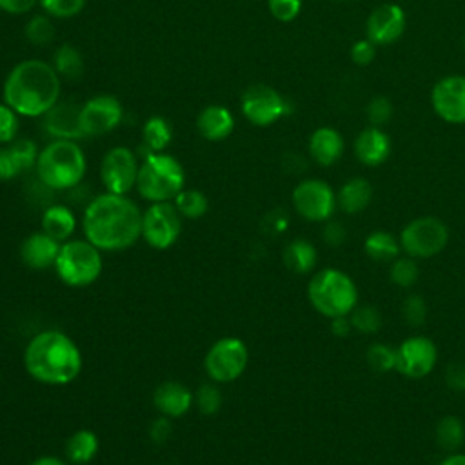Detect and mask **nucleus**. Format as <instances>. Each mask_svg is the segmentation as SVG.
<instances>
[{
  "label": "nucleus",
  "instance_id": "52",
  "mask_svg": "<svg viewBox=\"0 0 465 465\" xmlns=\"http://www.w3.org/2000/svg\"><path fill=\"white\" fill-rule=\"evenodd\" d=\"M441 465H465V452H450Z\"/></svg>",
  "mask_w": 465,
  "mask_h": 465
},
{
  "label": "nucleus",
  "instance_id": "30",
  "mask_svg": "<svg viewBox=\"0 0 465 465\" xmlns=\"http://www.w3.org/2000/svg\"><path fill=\"white\" fill-rule=\"evenodd\" d=\"M436 441L443 450L449 452H458L465 441V427L461 423L460 418L456 416H443L438 423H436V430H434Z\"/></svg>",
  "mask_w": 465,
  "mask_h": 465
},
{
  "label": "nucleus",
  "instance_id": "4",
  "mask_svg": "<svg viewBox=\"0 0 465 465\" xmlns=\"http://www.w3.org/2000/svg\"><path fill=\"white\" fill-rule=\"evenodd\" d=\"M38 180L56 191L76 187L85 174V154L74 140H53L36 158Z\"/></svg>",
  "mask_w": 465,
  "mask_h": 465
},
{
  "label": "nucleus",
  "instance_id": "48",
  "mask_svg": "<svg viewBox=\"0 0 465 465\" xmlns=\"http://www.w3.org/2000/svg\"><path fill=\"white\" fill-rule=\"evenodd\" d=\"M38 0H0V9L9 15L29 13Z\"/></svg>",
  "mask_w": 465,
  "mask_h": 465
},
{
  "label": "nucleus",
  "instance_id": "31",
  "mask_svg": "<svg viewBox=\"0 0 465 465\" xmlns=\"http://www.w3.org/2000/svg\"><path fill=\"white\" fill-rule=\"evenodd\" d=\"M53 67L58 73V76H64L67 80H76L84 73V58L74 45L62 44L54 51Z\"/></svg>",
  "mask_w": 465,
  "mask_h": 465
},
{
  "label": "nucleus",
  "instance_id": "6",
  "mask_svg": "<svg viewBox=\"0 0 465 465\" xmlns=\"http://www.w3.org/2000/svg\"><path fill=\"white\" fill-rule=\"evenodd\" d=\"M185 173L182 163L165 153H151L138 167L136 189L151 203L174 200L183 189Z\"/></svg>",
  "mask_w": 465,
  "mask_h": 465
},
{
  "label": "nucleus",
  "instance_id": "11",
  "mask_svg": "<svg viewBox=\"0 0 465 465\" xmlns=\"http://www.w3.org/2000/svg\"><path fill=\"white\" fill-rule=\"evenodd\" d=\"M289 111V102L269 85L256 84L247 87L242 94V113L254 125H271L283 118Z\"/></svg>",
  "mask_w": 465,
  "mask_h": 465
},
{
  "label": "nucleus",
  "instance_id": "5",
  "mask_svg": "<svg viewBox=\"0 0 465 465\" xmlns=\"http://www.w3.org/2000/svg\"><path fill=\"white\" fill-rule=\"evenodd\" d=\"M307 296L311 305L329 320L347 316L358 305L356 283L349 274L334 267L322 269L311 278Z\"/></svg>",
  "mask_w": 465,
  "mask_h": 465
},
{
  "label": "nucleus",
  "instance_id": "26",
  "mask_svg": "<svg viewBox=\"0 0 465 465\" xmlns=\"http://www.w3.org/2000/svg\"><path fill=\"white\" fill-rule=\"evenodd\" d=\"M316 260H318L316 247L303 238L292 240L283 251V263L287 265V269L298 274H305L312 271L316 265Z\"/></svg>",
  "mask_w": 465,
  "mask_h": 465
},
{
  "label": "nucleus",
  "instance_id": "36",
  "mask_svg": "<svg viewBox=\"0 0 465 465\" xmlns=\"http://www.w3.org/2000/svg\"><path fill=\"white\" fill-rule=\"evenodd\" d=\"M365 360L374 372H389L396 369V349L385 343H372L367 347Z\"/></svg>",
  "mask_w": 465,
  "mask_h": 465
},
{
  "label": "nucleus",
  "instance_id": "47",
  "mask_svg": "<svg viewBox=\"0 0 465 465\" xmlns=\"http://www.w3.org/2000/svg\"><path fill=\"white\" fill-rule=\"evenodd\" d=\"M322 236H323V242L331 247H338L345 242L347 238V229L340 223V222H327L323 231H322Z\"/></svg>",
  "mask_w": 465,
  "mask_h": 465
},
{
  "label": "nucleus",
  "instance_id": "42",
  "mask_svg": "<svg viewBox=\"0 0 465 465\" xmlns=\"http://www.w3.org/2000/svg\"><path fill=\"white\" fill-rule=\"evenodd\" d=\"M271 15L280 22L294 20L302 11V0H269Z\"/></svg>",
  "mask_w": 465,
  "mask_h": 465
},
{
  "label": "nucleus",
  "instance_id": "44",
  "mask_svg": "<svg viewBox=\"0 0 465 465\" xmlns=\"http://www.w3.org/2000/svg\"><path fill=\"white\" fill-rule=\"evenodd\" d=\"M376 44H372L369 38L356 40L351 47V58L358 65H369L376 56Z\"/></svg>",
  "mask_w": 465,
  "mask_h": 465
},
{
  "label": "nucleus",
  "instance_id": "7",
  "mask_svg": "<svg viewBox=\"0 0 465 465\" xmlns=\"http://www.w3.org/2000/svg\"><path fill=\"white\" fill-rule=\"evenodd\" d=\"M100 249L87 240H67L60 245L54 269L58 278L69 287H87L102 272Z\"/></svg>",
  "mask_w": 465,
  "mask_h": 465
},
{
  "label": "nucleus",
  "instance_id": "49",
  "mask_svg": "<svg viewBox=\"0 0 465 465\" xmlns=\"http://www.w3.org/2000/svg\"><path fill=\"white\" fill-rule=\"evenodd\" d=\"M351 331H352V325H351L349 314H347V316H338V318H332V320H331V332H332L334 336L345 338L347 334H351Z\"/></svg>",
  "mask_w": 465,
  "mask_h": 465
},
{
  "label": "nucleus",
  "instance_id": "46",
  "mask_svg": "<svg viewBox=\"0 0 465 465\" xmlns=\"http://www.w3.org/2000/svg\"><path fill=\"white\" fill-rule=\"evenodd\" d=\"M22 171L18 167V163L15 162L9 147H0V180H13L15 176H18Z\"/></svg>",
  "mask_w": 465,
  "mask_h": 465
},
{
  "label": "nucleus",
  "instance_id": "3",
  "mask_svg": "<svg viewBox=\"0 0 465 465\" xmlns=\"http://www.w3.org/2000/svg\"><path fill=\"white\" fill-rule=\"evenodd\" d=\"M24 365L29 376L40 383L67 385L82 371V352L65 332L42 331L29 340Z\"/></svg>",
  "mask_w": 465,
  "mask_h": 465
},
{
  "label": "nucleus",
  "instance_id": "21",
  "mask_svg": "<svg viewBox=\"0 0 465 465\" xmlns=\"http://www.w3.org/2000/svg\"><path fill=\"white\" fill-rule=\"evenodd\" d=\"M193 392L180 381H163L153 394L154 407L167 418L183 416L193 405Z\"/></svg>",
  "mask_w": 465,
  "mask_h": 465
},
{
  "label": "nucleus",
  "instance_id": "18",
  "mask_svg": "<svg viewBox=\"0 0 465 465\" xmlns=\"http://www.w3.org/2000/svg\"><path fill=\"white\" fill-rule=\"evenodd\" d=\"M42 127L54 140H78L84 138L80 122V105L73 102H56L44 116Z\"/></svg>",
  "mask_w": 465,
  "mask_h": 465
},
{
  "label": "nucleus",
  "instance_id": "20",
  "mask_svg": "<svg viewBox=\"0 0 465 465\" xmlns=\"http://www.w3.org/2000/svg\"><path fill=\"white\" fill-rule=\"evenodd\" d=\"M391 149L392 143L389 134L376 125L363 129L354 140V154L363 165L374 167L383 163L389 158Z\"/></svg>",
  "mask_w": 465,
  "mask_h": 465
},
{
  "label": "nucleus",
  "instance_id": "50",
  "mask_svg": "<svg viewBox=\"0 0 465 465\" xmlns=\"http://www.w3.org/2000/svg\"><path fill=\"white\" fill-rule=\"evenodd\" d=\"M169 429H171V425H169V421H167V416H165V418H160V420H156V421L151 425V438H153L154 441L162 443V441L169 436Z\"/></svg>",
  "mask_w": 465,
  "mask_h": 465
},
{
  "label": "nucleus",
  "instance_id": "12",
  "mask_svg": "<svg viewBox=\"0 0 465 465\" xmlns=\"http://www.w3.org/2000/svg\"><path fill=\"white\" fill-rule=\"evenodd\" d=\"M294 211L309 222H327L336 209V194L323 180H303L292 191Z\"/></svg>",
  "mask_w": 465,
  "mask_h": 465
},
{
  "label": "nucleus",
  "instance_id": "19",
  "mask_svg": "<svg viewBox=\"0 0 465 465\" xmlns=\"http://www.w3.org/2000/svg\"><path fill=\"white\" fill-rule=\"evenodd\" d=\"M60 242L49 236L47 232H31L20 245V256L22 262L36 271L49 269L54 265L58 251H60Z\"/></svg>",
  "mask_w": 465,
  "mask_h": 465
},
{
  "label": "nucleus",
  "instance_id": "41",
  "mask_svg": "<svg viewBox=\"0 0 465 465\" xmlns=\"http://www.w3.org/2000/svg\"><path fill=\"white\" fill-rule=\"evenodd\" d=\"M18 113L13 111L7 104H0V143H11L16 140L20 120Z\"/></svg>",
  "mask_w": 465,
  "mask_h": 465
},
{
  "label": "nucleus",
  "instance_id": "2",
  "mask_svg": "<svg viewBox=\"0 0 465 465\" xmlns=\"http://www.w3.org/2000/svg\"><path fill=\"white\" fill-rule=\"evenodd\" d=\"M2 98L20 116H44L60 98V76L44 60H22L9 71Z\"/></svg>",
  "mask_w": 465,
  "mask_h": 465
},
{
  "label": "nucleus",
  "instance_id": "35",
  "mask_svg": "<svg viewBox=\"0 0 465 465\" xmlns=\"http://www.w3.org/2000/svg\"><path fill=\"white\" fill-rule=\"evenodd\" d=\"M24 35L33 45H47L54 38V25L51 22V16L33 15L24 27Z\"/></svg>",
  "mask_w": 465,
  "mask_h": 465
},
{
  "label": "nucleus",
  "instance_id": "32",
  "mask_svg": "<svg viewBox=\"0 0 465 465\" xmlns=\"http://www.w3.org/2000/svg\"><path fill=\"white\" fill-rule=\"evenodd\" d=\"M174 207L183 218H200L209 209L207 196L198 189H182L174 198Z\"/></svg>",
  "mask_w": 465,
  "mask_h": 465
},
{
  "label": "nucleus",
  "instance_id": "8",
  "mask_svg": "<svg viewBox=\"0 0 465 465\" xmlns=\"http://www.w3.org/2000/svg\"><path fill=\"white\" fill-rule=\"evenodd\" d=\"M400 247L412 258H432L440 254L449 242L447 225L436 216H420L411 220L398 236Z\"/></svg>",
  "mask_w": 465,
  "mask_h": 465
},
{
  "label": "nucleus",
  "instance_id": "16",
  "mask_svg": "<svg viewBox=\"0 0 465 465\" xmlns=\"http://www.w3.org/2000/svg\"><path fill=\"white\" fill-rule=\"evenodd\" d=\"M434 113L449 124H465V76H445L432 87Z\"/></svg>",
  "mask_w": 465,
  "mask_h": 465
},
{
  "label": "nucleus",
  "instance_id": "27",
  "mask_svg": "<svg viewBox=\"0 0 465 465\" xmlns=\"http://www.w3.org/2000/svg\"><path fill=\"white\" fill-rule=\"evenodd\" d=\"M363 249L374 262H392L401 252L400 240L387 231L371 232L363 242Z\"/></svg>",
  "mask_w": 465,
  "mask_h": 465
},
{
  "label": "nucleus",
  "instance_id": "38",
  "mask_svg": "<svg viewBox=\"0 0 465 465\" xmlns=\"http://www.w3.org/2000/svg\"><path fill=\"white\" fill-rule=\"evenodd\" d=\"M38 4L53 18H73L82 13L85 0H38Z\"/></svg>",
  "mask_w": 465,
  "mask_h": 465
},
{
  "label": "nucleus",
  "instance_id": "15",
  "mask_svg": "<svg viewBox=\"0 0 465 465\" xmlns=\"http://www.w3.org/2000/svg\"><path fill=\"white\" fill-rule=\"evenodd\" d=\"M124 118L122 104L116 96L98 94L80 105V122L85 136H100L113 131Z\"/></svg>",
  "mask_w": 465,
  "mask_h": 465
},
{
  "label": "nucleus",
  "instance_id": "28",
  "mask_svg": "<svg viewBox=\"0 0 465 465\" xmlns=\"http://www.w3.org/2000/svg\"><path fill=\"white\" fill-rule=\"evenodd\" d=\"M98 452V436L89 429H78L65 441V454L73 463H89Z\"/></svg>",
  "mask_w": 465,
  "mask_h": 465
},
{
  "label": "nucleus",
  "instance_id": "9",
  "mask_svg": "<svg viewBox=\"0 0 465 465\" xmlns=\"http://www.w3.org/2000/svg\"><path fill=\"white\" fill-rule=\"evenodd\" d=\"M249 351L236 336L216 340L203 358L207 376L216 383H227L240 378L247 367Z\"/></svg>",
  "mask_w": 465,
  "mask_h": 465
},
{
  "label": "nucleus",
  "instance_id": "13",
  "mask_svg": "<svg viewBox=\"0 0 465 465\" xmlns=\"http://www.w3.org/2000/svg\"><path fill=\"white\" fill-rule=\"evenodd\" d=\"M138 167L136 154L129 147L118 145L109 149L100 165V178L107 193L127 194L136 187Z\"/></svg>",
  "mask_w": 465,
  "mask_h": 465
},
{
  "label": "nucleus",
  "instance_id": "17",
  "mask_svg": "<svg viewBox=\"0 0 465 465\" xmlns=\"http://www.w3.org/2000/svg\"><path fill=\"white\" fill-rule=\"evenodd\" d=\"M407 25L405 11L398 4H381L367 18V38L376 45H389L396 42Z\"/></svg>",
  "mask_w": 465,
  "mask_h": 465
},
{
  "label": "nucleus",
  "instance_id": "1",
  "mask_svg": "<svg viewBox=\"0 0 465 465\" xmlns=\"http://www.w3.org/2000/svg\"><path fill=\"white\" fill-rule=\"evenodd\" d=\"M142 214L125 194L105 191L93 198L84 211V236L100 251L127 249L142 236Z\"/></svg>",
  "mask_w": 465,
  "mask_h": 465
},
{
  "label": "nucleus",
  "instance_id": "14",
  "mask_svg": "<svg viewBox=\"0 0 465 465\" xmlns=\"http://www.w3.org/2000/svg\"><path fill=\"white\" fill-rule=\"evenodd\" d=\"M438 361V349L427 336L416 334L405 338L396 347V369L400 374L418 380L432 372Z\"/></svg>",
  "mask_w": 465,
  "mask_h": 465
},
{
  "label": "nucleus",
  "instance_id": "45",
  "mask_svg": "<svg viewBox=\"0 0 465 465\" xmlns=\"http://www.w3.org/2000/svg\"><path fill=\"white\" fill-rule=\"evenodd\" d=\"M445 383L450 391L465 392V363L452 361L445 369Z\"/></svg>",
  "mask_w": 465,
  "mask_h": 465
},
{
  "label": "nucleus",
  "instance_id": "51",
  "mask_svg": "<svg viewBox=\"0 0 465 465\" xmlns=\"http://www.w3.org/2000/svg\"><path fill=\"white\" fill-rule=\"evenodd\" d=\"M29 465H67V463L56 456H40L33 460Z\"/></svg>",
  "mask_w": 465,
  "mask_h": 465
},
{
  "label": "nucleus",
  "instance_id": "24",
  "mask_svg": "<svg viewBox=\"0 0 465 465\" xmlns=\"http://www.w3.org/2000/svg\"><path fill=\"white\" fill-rule=\"evenodd\" d=\"M372 200V187L365 178H351L347 180L338 194H336V205L347 213V214H358Z\"/></svg>",
  "mask_w": 465,
  "mask_h": 465
},
{
  "label": "nucleus",
  "instance_id": "40",
  "mask_svg": "<svg viewBox=\"0 0 465 465\" xmlns=\"http://www.w3.org/2000/svg\"><path fill=\"white\" fill-rule=\"evenodd\" d=\"M401 314L409 325L420 327L427 318V305H425L423 298L420 294L407 296L401 303Z\"/></svg>",
  "mask_w": 465,
  "mask_h": 465
},
{
  "label": "nucleus",
  "instance_id": "10",
  "mask_svg": "<svg viewBox=\"0 0 465 465\" xmlns=\"http://www.w3.org/2000/svg\"><path fill=\"white\" fill-rule=\"evenodd\" d=\"M182 214L171 202L151 203L142 214V238L153 249H167L180 238Z\"/></svg>",
  "mask_w": 465,
  "mask_h": 465
},
{
  "label": "nucleus",
  "instance_id": "22",
  "mask_svg": "<svg viewBox=\"0 0 465 465\" xmlns=\"http://www.w3.org/2000/svg\"><path fill=\"white\" fill-rule=\"evenodd\" d=\"M196 129L209 142L223 140L234 129L232 113L227 107L218 105V104L207 105L196 116Z\"/></svg>",
  "mask_w": 465,
  "mask_h": 465
},
{
  "label": "nucleus",
  "instance_id": "39",
  "mask_svg": "<svg viewBox=\"0 0 465 465\" xmlns=\"http://www.w3.org/2000/svg\"><path fill=\"white\" fill-rule=\"evenodd\" d=\"M222 392L216 385H211V383H203L198 391H196V405L200 409L202 414H216L222 407Z\"/></svg>",
  "mask_w": 465,
  "mask_h": 465
},
{
  "label": "nucleus",
  "instance_id": "23",
  "mask_svg": "<svg viewBox=\"0 0 465 465\" xmlns=\"http://www.w3.org/2000/svg\"><path fill=\"white\" fill-rule=\"evenodd\" d=\"M343 138L334 127H318L309 138V153L323 167L336 163L343 154Z\"/></svg>",
  "mask_w": 465,
  "mask_h": 465
},
{
  "label": "nucleus",
  "instance_id": "29",
  "mask_svg": "<svg viewBox=\"0 0 465 465\" xmlns=\"http://www.w3.org/2000/svg\"><path fill=\"white\" fill-rule=\"evenodd\" d=\"M173 138V131H171V124L162 118V116H151L142 129V145L147 153V156L151 153H163V149L171 143Z\"/></svg>",
  "mask_w": 465,
  "mask_h": 465
},
{
  "label": "nucleus",
  "instance_id": "43",
  "mask_svg": "<svg viewBox=\"0 0 465 465\" xmlns=\"http://www.w3.org/2000/svg\"><path fill=\"white\" fill-rule=\"evenodd\" d=\"M392 114V105L385 96H374L369 105H367V116L372 125H381L391 120Z\"/></svg>",
  "mask_w": 465,
  "mask_h": 465
},
{
  "label": "nucleus",
  "instance_id": "25",
  "mask_svg": "<svg viewBox=\"0 0 465 465\" xmlns=\"http://www.w3.org/2000/svg\"><path fill=\"white\" fill-rule=\"evenodd\" d=\"M76 229V218L65 205H49L42 214V231L58 242H67Z\"/></svg>",
  "mask_w": 465,
  "mask_h": 465
},
{
  "label": "nucleus",
  "instance_id": "33",
  "mask_svg": "<svg viewBox=\"0 0 465 465\" xmlns=\"http://www.w3.org/2000/svg\"><path fill=\"white\" fill-rule=\"evenodd\" d=\"M389 278L396 287L409 289L412 287L420 278V267L416 263V258L412 256H398L391 262Z\"/></svg>",
  "mask_w": 465,
  "mask_h": 465
},
{
  "label": "nucleus",
  "instance_id": "37",
  "mask_svg": "<svg viewBox=\"0 0 465 465\" xmlns=\"http://www.w3.org/2000/svg\"><path fill=\"white\" fill-rule=\"evenodd\" d=\"M7 147H9L15 162L18 163L20 171H27V169L36 165V158H38L40 151L36 149V143L33 140H29V138H16Z\"/></svg>",
  "mask_w": 465,
  "mask_h": 465
},
{
  "label": "nucleus",
  "instance_id": "34",
  "mask_svg": "<svg viewBox=\"0 0 465 465\" xmlns=\"http://www.w3.org/2000/svg\"><path fill=\"white\" fill-rule=\"evenodd\" d=\"M352 331L360 334H374L381 327V314L372 305H356L349 314Z\"/></svg>",
  "mask_w": 465,
  "mask_h": 465
}]
</instances>
